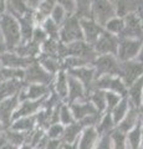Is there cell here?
I'll list each match as a JSON object with an SVG mask.
<instances>
[{"instance_id":"obj_2","label":"cell","mask_w":143,"mask_h":149,"mask_svg":"<svg viewBox=\"0 0 143 149\" xmlns=\"http://www.w3.org/2000/svg\"><path fill=\"white\" fill-rule=\"evenodd\" d=\"M95 68L96 80L102 76H119L121 77V62L113 55H101L92 62Z\"/></svg>"},{"instance_id":"obj_3","label":"cell","mask_w":143,"mask_h":149,"mask_svg":"<svg viewBox=\"0 0 143 149\" xmlns=\"http://www.w3.org/2000/svg\"><path fill=\"white\" fill-rule=\"evenodd\" d=\"M59 39L62 44H72L76 41L84 40V34H82L80 19L75 15H68L63 24L60 26Z\"/></svg>"},{"instance_id":"obj_48","label":"cell","mask_w":143,"mask_h":149,"mask_svg":"<svg viewBox=\"0 0 143 149\" xmlns=\"http://www.w3.org/2000/svg\"><path fill=\"white\" fill-rule=\"evenodd\" d=\"M8 11V0H0V16Z\"/></svg>"},{"instance_id":"obj_21","label":"cell","mask_w":143,"mask_h":149,"mask_svg":"<svg viewBox=\"0 0 143 149\" xmlns=\"http://www.w3.org/2000/svg\"><path fill=\"white\" fill-rule=\"evenodd\" d=\"M68 106H70L71 112L73 114V118H75L76 122H80V120H82L86 117H89V116H91V114L98 113V112L96 111V108L93 107V104H92L89 100L81 101V102H73V103L68 104Z\"/></svg>"},{"instance_id":"obj_58","label":"cell","mask_w":143,"mask_h":149,"mask_svg":"<svg viewBox=\"0 0 143 149\" xmlns=\"http://www.w3.org/2000/svg\"><path fill=\"white\" fill-rule=\"evenodd\" d=\"M0 41H3V40H1V34H0Z\"/></svg>"},{"instance_id":"obj_5","label":"cell","mask_w":143,"mask_h":149,"mask_svg":"<svg viewBox=\"0 0 143 149\" xmlns=\"http://www.w3.org/2000/svg\"><path fill=\"white\" fill-rule=\"evenodd\" d=\"M55 80V76L49 73L41 65L35 61L25 70L24 82L25 85H44L51 86Z\"/></svg>"},{"instance_id":"obj_43","label":"cell","mask_w":143,"mask_h":149,"mask_svg":"<svg viewBox=\"0 0 143 149\" xmlns=\"http://www.w3.org/2000/svg\"><path fill=\"white\" fill-rule=\"evenodd\" d=\"M105 93H106V112L111 113V111L121 101L122 96L117 95V93H113V92H106V91H105Z\"/></svg>"},{"instance_id":"obj_4","label":"cell","mask_w":143,"mask_h":149,"mask_svg":"<svg viewBox=\"0 0 143 149\" xmlns=\"http://www.w3.org/2000/svg\"><path fill=\"white\" fill-rule=\"evenodd\" d=\"M116 15V6L111 0H92L91 19L98 25L105 27V25Z\"/></svg>"},{"instance_id":"obj_31","label":"cell","mask_w":143,"mask_h":149,"mask_svg":"<svg viewBox=\"0 0 143 149\" xmlns=\"http://www.w3.org/2000/svg\"><path fill=\"white\" fill-rule=\"evenodd\" d=\"M142 124L141 119L137 123L135 128H132L130 132L126 134V142H127V149H141V141H142Z\"/></svg>"},{"instance_id":"obj_50","label":"cell","mask_w":143,"mask_h":149,"mask_svg":"<svg viewBox=\"0 0 143 149\" xmlns=\"http://www.w3.org/2000/svg\"><path fill=\"white\" fill-rule=\"evenodd\" d=\"M136 61H137V62H140L141 65H143V41H142V46H141L140 52H138L137 57H136Z\"/></svg>"},{"instance_id":"obj_27","label":"cell","mask_w":143,"mask_h":149,"mask_svg":"<svg viewBox=\"0 0 143 149\" xmlns=\"http://www.w3.org/2000/svg\"><path fill=\"white\" fill-rule=\"evenodd\" d=\"M36 61H38L49 73L54 74V76L59 71L62 70V61H60L57 58H54V57H50L47 55L40 54L38 57H36Z\"/></svg>"},{"instance_id":"obj_29","label":"cell","mask_w":143,"mask_h":149,"mask_svg":"<svg viewBox=\"0 0 143 149\" xmlns=\"http://www.w3.org/2000/svg\"><path fill=\"white\" fill-rule=\"evenodd\" d=\"M14 52H16L17 55L22 56V57L36 58L41 54V46L35 44L34 41H29V42H25V44H20L14 50Z\"/></svg>"},{"instance_id":"obj_30","label":"cell","mask_w":143,"mask_h":149,"mask_svg":"<svg viewBox=\"0 0 143 149\" xmlns=\"http://www.w3.org/2000/svg\"><path fill=\"white\" fill-rule=\"evenodd\" d=\"M95 128L97 130V133L100 134V137L108 136V134L112 133L113 130L116 129V124L113 122V118H112V116H111V113L105 112V113L101 116L100 122L97 123V125H96Z\"/></svg>"},{"instance_id":"obj_54","label":"cell","mask_w":143,"mask_h":149,"mask_svg":"<svg viewBox=\"0 0 143 149\" xmlns=\"http://www.w3.org/2000/svg\"><path fill=\"white\" fill-rule=\"evenodd\" d=\"M140 119H141V124H142V128H143V109H141V117H140Z\"/></svg>"},{"instance_id":"obj_12","label":"cell","mask_w":143,"mask_h":149,"mask_svg":"<svg viewBox=\"0 0 143 149\" xmlns=\"http://www.w3.org/2000/svg\"><path fill=\"white\" fill-rule=\"evenodd\" d=\"M142 76H143V65L137 62L136 60L121 62V78L127 87H130L133 82H136Z\"/></svg>"},{"instance_id":"obj_11","label":"cell","mask_w":143,"mask_h":149,"mask_svg":"<svg viewBox=\"0 0 143 149\" xmlns=\"http://www.w3.org/2000/svg\"><path fill=\"white\" fill-rule=\"evenodd\" d=\"M66 49H67V56L80 57L82 60H85L86 62H89L90 65H92V62L95 61V58L97 57L92 45H89L87 42H85L84 40L76 41V42H72V44H67Z\"/></svg>"},{"instance_id":"obj_45","label":"cell","mask_w":143,"mask_h":149,"mask_svg":"<svg viewBox=\"0 0 143 149\" xmlns=\"http://www.w3.org/2000/svg\"><path fill=\"white\" fill-rule=\"evenodd\" d=\"M93 149H112V139H111V134L108 136H101L97 144Z\"/></svg>"},{"instance_id":"obj_47","label":"cell","mask_w":143,"mask_h":149,"mask_svg":"<svg viewBox=\"0 0 143 149\" xmlns=\"http://www.w3.org/2000/svg\"><path fill=\"white\" fill-rule=\"evenodd\" d=\"M62 142L60 139H49L47 138V143H46V148L45 149H61Z\"/></svg>"},{"instance_id":"obj_41","label":"cell","mask_w":143,"mask_h":149,"mask_svg":"<svg viewBox=\"0 0 143 149\" xmlns=\"http://www.w3.org/2000/svg\"><path fill=\"white\" fill-rule=\"evenodd\" d=\"M111 139H112V149H127L126 134L121 133L119 130L114 129L111 133Z\"/></svg>"},{"instance_id":"obj_23","label":"cell","mask_w":143,"mask_h":149,"mask_svg":"<svg viewBox=\"0 0 143 149\" xmlns=\"http://www.w3.org/2000/svg\"><path fill=\"white\" fill-rule=\"evenodd\" d=\"M25 87L24 81L19 80H9L0 82V101L10 98L14 96H19L21 90Z\"/></svg>"},{"instance_id":"obj_60","label":"cell","mask_w":143,"mask_h":149,"mask_svg":"<svg viewBox=\"0 0 143 149\" xmlns=\"http://www.w3.org/2000/svg\"><path fill=\"white\" fill-rule=\"evenodd\" d=\"M0 70H1V65H0Z\"/></svg>"},{"instance_id":"obj_7","label":"cell","mask_w":143,"mask_h":149,"mask_svg":"<svg viewBox=\"0 0 143 149\" xmlns=\"http://www.w3.org/2000/svg\"><path fill=\"white\" fill-rule=\"evenodd\" d=\"M95 52L97 56L101 55H113L117 56L118 50V36L112 35L107 31H103L101 36L97 39V41L92 45Z\"/></svg>"},{"instance_id":"obj_38","label":"cell","mask_w":143,"mask_h":149,"mask_svg":"<svg viewBox=\"0 0 143 149\" xmlns=\"http://www.w3.org/2000/svg\"><path fill=\"white\" fill-rule=\"evenodd\" d=\"M76 120L73 118V114L71 112V108L70 106L67 103H61L60 106V109H59V123H61L63 127H66V125H70L72 123H75Z\"/></svg>"},{"instance_id":"obj_16","label":"cell","mask_w":143,"mask_h":149,"mask_svg":"<svg viewBox=\"0 0 143 149\" xmlns=\"http://www.w3.org/2000/svg\"><path fill=\"white\" fill-rule=\"evenodd\" d=\"M51 93V86L44 85H25L19 93V100L21 101H36L47 97Z\"/></svg>"},{"instance_id":"obj_51","label":"cell","mask_w":143,"mask_h":149,"mask_svg":"<svg viewBox=\"0 0 143 149\" xmlns=\"http://www.w3.org/2000/svg\"><path fill=\"white\" fill-rule=\"evenodd\" d=\"M61 149H78L77 148V144H65V143H62V146H61Z\"/></svg>"},{"instance_id":"obj_1","label":"cell","mask_w":143,"mask_h":149,"mask_svg":"<svg viewBox=\"0 0 143 149\" xmlns=\"http://www.w3.org/2000/svg\"><path fill=\"white\" fill-rule=\"evenodd\" d=\"M0 34L6 51H14L21 44V32L19 22L10 13L0 16Z\"/></svg>"},{"instance_id":"obj_35","label":"cell","mask_w":143,"mask_h":149,"mask_svg":"<svg viewBox=\"0 0 143 149\" xmlns=\"http://www.w3.org/2000/svg\"><path fill=\"white\" fill-rule=\"evenodd\" d=\"M24 76H25V70H21V68L1 67V70H0V82L9 81V80L24 81Z\"/></svg>"},{"instance_id":"obj_14","label":"cell","mask_w":143,"mask_h":149,"mask_svg":"<svg viewBox=\"0 0 143 149\" xmlns=\"http://www.w3.org/2000/svg\"><path fill=\"white\" fill-rule=\"evenodd\" d=\"M20 103L19 96H14L10 98H5L0 101V122L5 127V129H9L10 124L13 122L14 113Z\"/></svg>"},{"instance_id":"obj_49","label":"cell","mask_w":143,"mask_h":149,"mask_svg":"<svg viewBox=\"0 0 143 149\" xmlns=\"http://www.w3.org/2000/svg\"><path fill=\"white\" fill-rule=\"evenodd\" d=\"M26 4H27V6H29L31 10H35L36 8L39 6V3H40V0H25Z\"/></svg>"},{"instance_id":"obj_19","label":"cell","mask_w":143,"mask_h":149,"mask_svg":"<svg viewBox=\"0 0 143 149\" xmlns=\"http://www.w3.org/2000/svg\"><path fill=\"white\" fill-rule=\"evenodd\" d=\"M67 83H68V92H67V101H66L67 104L87 100V93L80 81H77L75 77L67 74Z\"/></svg>"},{"instance_id":"obj_36","label":"cell","mask_w":143,"mask_h":149,"mask_svg":"<svg viewBox=\"0 0 143 149\" xmlns=\"http://www.w3.org/2000/svg\"><path fill=\"white\" fill-rule=\"evenodd\" d=\"M92 0H75V13L73 15L78 19H91Z\"/></svg>"},{"instance_id":"obj_17","label":"cell","mask_w":143,"mask_h":149,"mask_svg":"<svg viewBox=\"0 0 143 149\" xmlns=\"http://www.w3.org/2000/svg\"><path fill=\"white\" fill-rule=\"evenodd\" d=\"M47 97L45 98H41V100H36V101H21L17 108L14 113V119H17V118H21V117H29V116H36L39 112L43 109L44 107V102Z\"/></svg>"},{"instance_id":"obj_39","label":"cell","mask_w":143,"mask_h":149,"mask_svg":"<svg viewBox=\"0 0 143 149\" xmlns=\"http://www.w3.org/2000/svg\"><path fill=\"white\" fill-rule=\"evenodd\" d=\"M46 32V35L49 36V39H55V40H60L59 39V32H60V26L56 25L55 22L51 20L50 17H47L46 20L40 25Z\"/></svg>"},{"instance_id":"obj_6","label":"cell","mask_w":143,"mask_h":149,"mask_svg":"<svg viewBox=\"0 0 143 149\" xmlns=\"http://www.w3.org/2000/svg\"><path fill=\"white\" fill-rule=\"evenodd\" d=\"M143 40L131 39V37H118V50L117 56L119 62H126L136 60L141 50Z\"/></svg>"},{"instance_id":"obj_28","label":"cell","mask_w":143,"mask_h":149,"mask_svg":"<svg viewBox=\"0 0 143 149\" xmlns=\"http://www.w3.org/2000/svg\"><path fill=\"white\" fill-rule=\"evenodd\" d=\"M82 129H84V127H82V124L80 122H75V123H72L70 125H66L65 130H63V136L61 138V142L65 143V144L77 143Z\"/></svg>"},{"instance_id":"obj_26","label":"cell","mask_w":143,"mask_h":149,"mask_svg":"<svg viewBox=\"0 0 143 149\" xmlns=\"http://www.w3.org/2000/svg\"><path fill=\"white\" fill-rule=\"evenodd\" d=\"M38 127L36 124V117L35 116H29V117H21L17 119H14L10 124V129L17 130L21 133H30Z\"/></svg>"},{"instance_id":"obj_9","label":"cell","mask_w":143,"mask_h":149,"mask_svg":"<svg viewBox=\"0 0 143 149\" xmlns=\"http://www.w3.org/2000/svg\"><path fill=\"white\" fill-rule=\"evenodd\" d=\"M67 74L75 77L77 81L81 82V85L84 86L85 91L89 96L91 91L95 90V81H96V73L93 66H82L77 68H71L67 70Z\"/></svg>"},{"instance_id":"obj_20","label":"cell","mask_w":143,"mask_h":149,"mask_svg":"<svg viewBox=\"0 0 143 149\" xmlns=\"http://www.w3.org/2000/svg\"><path fill=\"white\" fill-rule=\"evenodd\" d=\"M142 95H143V76L140 77L136 82H133L130 87H127L128 102L132 108L142 109Z\"/></svg>"},{"instance_id":"obj_32","label":"cell","mask_w":143,"mask_h":149,"mask_svg":"<svg viewBox=\"0 0 143 149\" xmlns=\"http://www.w3.org/2000/svg\"><path fill=\"white\" fill-rule=\"evenodd\" d=\"M87 100L93 104L96 111H97L100 114H103L106 112V93H105V91L95 88L93 91H91L89 93Z\"/></svg>"},{"instance_id":"obj_18","label":"cell","mask_w":143,"mask_h":149,"mask_svg":"<svg viewBox=\"0 0 143 149\" xmlns=\"http://www.w3.org/2000/svg\"><path fill=\"white\" fill-rule=\"evenodd\" d=\"M9 13V11H8ZM11 15L15 16V19L19 22L20 26V32H21V44L29 42L31 41V37H33V32L35 29V21L33 17V13L29 14H24V15H19V14H13Z\"/></svg>"},{"instance_id":"obj_57","label":"cell","mask_w":143,"mask_h":149,"mask_svg":"<svg viewBox=\"0 0 143 149\" xmlns=\"http://www.w3.org/2000/svg\"><path fill=\"white\" fill-rule=\"evenodd\" d=\"M142 109H143V95H142Z\"/></svg>"},{"instance_id":"obj_13","label":"cell","mask_w":143,"mask_h":149,"mask_svg":"<svg viewBox=\"0 0 143 149\" xmlns=\"http://www.w3.org/2000/svg\"><path fill=\"white\" fill-rule=\"evenodd\" d=\"M36 58L22 57L14 51H5L3 55H0V65L1 67H10V68H21L26 70Z\"/></svg>"},{"instance_id":"obj_25","label":"cell","mask_w":143,"mask_h":149,"mask_svg":"<svg viewBox=\"0 0 143 149\" xmlns=\"http://www.w3.org/2000/svg\"><path fill=\"white\" fill-rule=\"evenodd\" d=\"M140 117H141V109H136V108H130L128 113L126 114L121 122L116 125V129L119 130L121 133L127 134L132 128H135L137 123L140 122Z\"/></svg>"},{"instance_id":"obj_46","label":"cell","mask_w":143,"mask_h":149,"mask_svg":"<svg viewBox=\"0 0 143 149\" xmlns=\"http://www.w3.org/2000/svg\"><path fill=\"white\" fill-rule=\"evenodd\" d=\"M56 4L65 9L68 15H73L75 13V0H56Z\"/></svg>"},{"instance_id":"obj_52","label":"cell","mask_w":143,"mask_h":149,"mask_svg":"<svg viewBox=\"0 0 143 149\" xmlns=\"http://www.w3.org/2000/svg\"><path fill=\"white\" fill-rule=\"evenodd\" d=\"M136 13H137V14H138V15H140V16H141V17L143 19V6H141V8H140V9H138V10H137Z\"/></svg>"},{"instance_id":"obj_40","label":"cell","mask_w":143,"mask_h":149,"mask_svg":"<svg viewBox=\"0 0 143 149\" xmlns=\"http://www.w3.org/2000/svg\"><path fill=\"white\" fill-rule=\"evenodd\" d=\"M63 130H65V127L61 123H54L50 124L47 128L45 129V134L49 139H60L63 136Z\"/></svg>"},{"instance_id":"obj_55","label":"cell","mask_w":143,"mask_h":149,"mask_svg":"<svg viewBox=\"0 0 143 149\" xmlns=\"http://www.w3.org/2000/svg\"><path fill=\"white\" fill-rule=\"evenodd\" d=\"M138 5H140V8L143 6V0H138Z\"/></svg>"},{"instance_id":"obj_33","label":"cell","mask_w":143,"mask_h":149,"mask_svg":"<svg viewBox=\"0 0 143 149\" xmlns=\"http://www.w3.org/2000/svg\"><path fill=\"white\" fill-rule=\"evenodd\" d=\"M130 108H131V104H130V102H128V98L126 96H123L121 98V101L118 102V104L111 111V116H112V118H113L114 124L117 125L124 117H126V114L128 113Z\"/></svg>"},{"instance_id":"obj_34","label":"cell","mask_w":143,"mask_h":149,"mask_svg":"<svg viewBox=\"0 0 143 149\" xmlns=\"http://www.w3.org/2000/svg\"><path fill=\"white\" fill-rule=\"evenodd\" d=\"M4 136L8 143H10L11 146L20 148L24 144H27V133H21L17 130H13V129H6L4 132Z\"/></svg>"},{"instance_id":"obj_10","label":"cell","mask_w":143,"mask_h":149,"mask_svg":"<svg viewBox=\"0 0 143 149\" xmlns=\"http://www.w3.org/2000/svg\"><path fill=\"white\" fill-rule=\"evenodd\" d=\"M124 30L119 37H131V39L143 40V19L137 13H131L123 17Z\"/></svg>"},{"instance_id":"obj_42","label":"cell","mask_w":143,"mask_h":149,"mask_svg":"<svg viewBox=\"0 0 143 149\" xmlns=\"http://www.w3.org/2000/svg\"><path fill=\"white\" fill-rule=\"evenodd\" d=\"M67 16H68V14L65 11V9L61 8L60 5H57V4L55 5L51 14H50V19H51L55 24L59 25V26H61L63 24V21L66 20Z\"/></svg>"},{"instance_id":"obj_24","label":"cell","mask_w":143,"mask_h":149,"mask_svg":"<svg viewBox=\"0 0 143 149\" xmlns=\"http://www.w3.org/2000/svg\"><path fill=\"white\" fill-rule=\"evenodd\" d=\"M52 91L59 96V98L62 102L67 101V92H68V83H67V72L65 70H61L55 74V80L51 85Z\"/></svg>"},{"instance_id":"obj_56","label":"cell","mask_w":143,"mask_h":149,"mask_svg":"<svg viewBox=\"0 0 143 149\" xmlns=\"http://www.w3.org/2000/svg\"><path fill=\"white\" fill-rule=\"evenodd\" d=\"M141 149H143V132H142V141H141Z\"/></svg>"},{"instance_id":"obj_44","label":"cell","mask_w":143,"mask_h":149,"mask_svg":"<svg viewBox=\"0 0 143 149\" xmlns=\"http://www.w3.org/2000/svg\"><path fill=\"white\" fill-rule=\"evenodd\" d=\"M47 39H49V36L46 35V32L44 31L43 27H41L40 25H36L35 29H34V32H33V37H31V41H34L35 44H38V45L41 46Z\"/></svg>"},{"instance_id":"obj_53","label":"cell","mask_w":143,"mask_h":149,"mask_svg":"<svg viewBox=\"0 0 143 149\" xmlns=\"http://www.w3.org/2000/svg\"><path fill=\"white\" fill-rule=\"evenodd\" d=\"M5 130H6V129H5V127H4V125H3V123L0 122V134H3L4 132H5Z\"/></svg>"},{"instance_id":"obj_8","label":"cell","mask_w":143,"mask_h":149,"mask_svg":"<svg viewBox=\"0 0 143 149\" xmlns=\"http://www.w3.org/2000/svg\"><path fill=\"white\" fill-rule=\"evenodd\" d=\"M95 88L106 92H113L119 96L127 95V86L119 76H102L95 81Z\"/></svg>"},{"instance_id":"obj_15","label":"cell","mask_w":143,"mask_h":149,"mask_svg":"<svg viewBox=\"0 0 143 149\" xmlns=\"http://www.w3.org/2000/svg\"><path fill=\"white\" fill-rule=\"evenodd\" d=\"M80 24L84 34V41L89 45H93L105 31V27L98 25L92 19H80Z\"/></svg>"},{"instance_id":"obj_22","label":"cell","mask_w":143,"mask_h":149,"mask_svg":"<svg viewBox=\"0 0 143 149\" xmlns=\"http://www.w3.org/2000/svg\"><path fill=\"white\" fill-rule=\"evenodd\" d=\"M100 139V134L95 127H86L82 129L80 138L77 141L78 149H93Z\"/></svg>"},{"instance_id":"obj_37","label":"cell","mask_w":143,"mask_h":149,"mask_svg":"<svg viewBox=\"0 0 143 149\" xmlns=\"http://www.w3.org/2000/svg\"><path fill=\"white\" fill-rule=\"evenodd\" d=\"M105 30L107 32H110V34L116 35L119 37L124 30V19L116 15L105 25Z\"/></svg>"},{"instance_id":"obj_59","label":"cell","mask_w":143,"mask_h":149,"mask_svg":"<svg viewBox=\"0 0 143 149\" xmlns=\"http://www.w3.org/2000/svg\"><path fill=\"white\" fill-rule=\"evenodd\" d=\"M111 1H112V3H114V1H116V0H111Z\"/></svg>"}]
</instances>
